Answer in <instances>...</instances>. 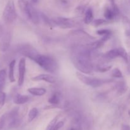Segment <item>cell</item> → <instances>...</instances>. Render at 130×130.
I'll use <instances>...</instances> for the list:
<instances>
[{"label":"cell","mask_w":130,"mask_h":130,"mask_svg":"<svg viewBox=\"0 0 130 130\" xmlns=\"http://www.w3.org/2000/svg\"><path fill=\"white\" fill-rule=\"evenodd\" d=\"M53 24L63 29H72L77 25V22L74 19L69 18L57 17L52 19Z\"/></svg>","instance_id":"cell-7"},{"label":"cell","mask_w":130,"mask_h":130,"mask_svg":"<svg viewBox=\"0 0 130 130\" xmlns=\"http://www.w3.org/2000/svg\"><path fill=\"white\" fill-rule=\"evenodd\" d=\"M128 99H130V93L129 94V95H128Z\"/></svg>","instance_id":"cell-36"},{"label":"cell","mask_w":130,"mask_h":130,"mask_svg":"<svg viewBox=\"0 0 130 130\" xmlns=\"http://www.w3.org/2000/svg\"><path fill=\"white\" fill-rule=\"evenodd\" d=\"M11 34L10 30L2 27L0 29V51L6 52L10 48Z\"/></svg>","instance_id":"cell-6"},{"label":"cell","mask_w":130,"mask_h":130,"mask_svg":"<svg viewBox=\"0 0 130 130\" xmlns=\"http://www.w3.org/2000/svg\"><path fill=\"white\" fill-rule=\"evenodd\" d=\"M2 27H3V26H2V25H1V24H0V29H1V28H2Z\"/></svg>","instance_id":"cell-35"},{"label":"cell","mask_w":130,"mask_h":130,"mask_svg":"<svg viewBox=\"0 0 130 130\" xmlns=\"http://www.w3.org/2000/svg\"><path fill=\"white\" fill-rule=\"evenodd\" d=\"M31 1L32 3H36L38 2V0H31Z\"/></svg>","instance_id":"cell-32"},{"label":"cell","mask_w":130,"mask_h":130,"mask_svg":"<svg viewBox=\"0 0 130 130\" xmlns=\"http://www.w3.org/2000/svg\"><path fill=\"white\" fill-rule=\"evenodd\" d=\"M127 71H128V73L130 74V53H128V62H127Z\"/></svg>","instance_id":"cell-29"},{"label":"cell","mask_w":130,"mask_h":130,"mask_svg":"<svg viewBox=\"0 0 130 130\" xmlns=\"http://www.w3.org/2000/svg\"><path fill=\"white\" fill-rule=\"evenodd\" d=\"M96 34L99 36H102V37H108L110 38L112 35V31L109 29H100L96 31Z\"/></svg>","instance_id":"cell-21"},{"label":"cell","mask_w":130,"mask_h":130,"mask_svg":"<svg viewBox=\"0 0 130 130\" xmlns=\"http://www.w3.org/2000/svg\"><path fill=\"white\" fill-rule=\"evenodd\" d=\"M118 57H121L124 60L126 63L128 62V53L123 48H118L112 49L106 52L104 55V58L105 60H113Z\"/></svg>","instance_id":"cell-5"},{"label":"cell","mask_w":130,"mask_h":130,"mask_svg":"<svg viewBox=\"0 0 130 130\" xmlns=\"http://www.w3.org/2000/svg\"><path fill=\"white\" fill-rule=\"evenodd\" d=\"M93 19L94 17L93 10L91 8H88L86 9V10L85 11L84 22H85V24L88 25V24H90L92 23V22L93 21Z\"/></svg>","instance_id":"cell-14"},{"label":"cell","mask_w":130,"mask_h":130,"mask_svg":"<svg viewBox=\"0 0 130 130\" xmlns=\"http://www.w3.org/2000/svg\"><path fill=\"white\" fill-rule=\"evenodd\" d=\"M125 35L126 37L127 44L128 47L130 48V23H129V28L127 29L125 31Z\"/></svg>","instance_id":"cell-27"},{"label":"cell","mask_w":130,"mask_h":130,"mask_svg":"<svg viewBox=\"0 0 130 130\" xmlns=\"http://www.w3.org/2000/svg\"><path fill=\"white\" fill-rule=\"evenodd\" d=\"M13 102L17 105H22L26 104L30 100V97L26 95L17 93L13 96Z\"/></svg>","instance_id":"cell-11"},{"label":"cell","mask_w":130,"mask_h":130,"mask_svg":"<svg viewBox=\"0 0 130 130\" xmlns=\"http://www.w3.org/2000/svg\"><path fill=\"white\" fill-rule=\"evenodd\" d=\"M112 76L116 78H122L123 73L118 68H115L112 71Z\"/></svg>","instance_id":"cell-24"},{"label":"cell","mask_w":130,"mask_h":130,"mask_svg":"<svg viewBox=\"0 0 130 130\" xmlns=\"http://www.w3.org/2000/svg\"><path fill=\"white\" fill-rule=\"evenodd\" d=\"M128 115L130 116V109H129V110H128Z\"/></svg>","instance_id":"cell-34"},{"label":"cell","mask_w":130,"mask_h":130,"mask_svg":"<svg viewBox=\"0 0 130 130\" xmlns=\"http://www.w3.org/2000/svg\"><path fill=\"white\" fill-rule=\"evenodd\" d=\"M118 15H119L117 14L114 11V10H113L112 7L110 8L107 6L104 10V17H105V19L109 20V21L111 22L112 20H114Z\"/></svg>","instance_id":"cell-12"},{"label":"cell","mask_w":130,"mask_h":130,"mask_svg":"<svg viewBox=\"0 0 130 130\" xmlns=\"http://www.w3.org/2000/svg\"><path fill=\"white\" fill-rule=\"evenodd\" d=\"M61 95L59 92H55L48 99V102L53 105H57L60 102Z\"/></svg>","instance_id":"cell-15"},{"label":"cell","mask_w":130,"mask_h":130,"mask_svg":"<svg viewBox=\"0 0 130 130\" xmlns=\"http://www.w3.org/2000/svg\"><path fill=\"white\" fill-rule=\"evenodd\" d=\"M38 114V110L37 108L34 107L30 109L28 114V121L31 122L35 119Z\"/></svg>","instance_id":"cell-19"},{"label":"cell","mask_w":130,"mask_h":130,"mask_svg":"<svg viewBox=\"0 0 130 130\" xmlns=\"http://www.w3.org/2000/svg\"><path fill=\"white\" fill-rule=\"evenodd\" d=\"M25 71H26V60L25 58H22L19 63V79L18 85L22 86L24 84L25 79Z\"/></svg>","instance_id":"cell-9"},{"label":"cell","mask_w":130,"mask_h":130,"mask_svg":"<svg viewBox=\"0 0 130 130\" xmlns=\"http://www.w3.org/2000/svg\"><path fill=\"white\" fill-rule=\"evenodd\" d=\"M18 2H19V7H20V9L24 12L27 5L28 3H29L28 1L27 0H18Z\"/></svg>","instance_id":"cell-26"},{"label":"cell","mask_w":130,"mask_h":130,"mask_svg":"<svg viewBox=\"0 0 130 130\" xmlns=\"http://www.w3.org/2000/svg\"><path fill=\"white\" fill-rule=\"evenodd\" d=\"M28 58L50 73H55L58 70V63L55 58L47 55L40 54L36 50L30 53Z\"/></svg>","instance_id":"cell-2"},{"label":"cell","mask_w":130,"mask_h":130,"mask_svg":"<svg viewBox=\"0 0 130 130\" xmlns=\"http://www.w3.org/2000/svg\"><path fill=\"white\" fill-rule=\"evenodd\" d=\"M111 22L109 21V20H107V19H98L96 20H93V21L92 22V25L95 27H99L100 25H105V24H108L109 23H110Z\"/></svg>","instance_id":"cell-20"},{"label":"cell","mask_w":130,"mask_h":130,"mask_svg":"<svg viewBox=\"0 0 130 130\" xmlns=\"http://www.w3.org/2000/svg\"><path fill=\"white\" fill-rule=\"evenodd\" d=\"M112 68L111 66H107V65H97L94 67V71L99 72H105L109 71Z\"/></svg>","instance_id":"cell-18"},{"label":"cell","mask_w":130,"mask_h":130,"mask_svg":"<svg viewBox=\"0 0 130 130\" xmlns=\"http://www.w3.org/2000/svg\"><path fill=\"white\" fill-rule=\"evenodd\" d=\"M70 130H78L77 128H71V129Z\"/></svg>","instance_id":"cell-33"},{"label":"cell","mask_w":130,"mask_h":130,"mask_svg":"<svg viewBox=\"0 0 130 130\" xmlns=\"http://www.w3.org/2000/svg\"><path fill=\"white\" fill-rule=\"evenodd\" d=\"M121 130H130V126L128 124H123Z\"/></svg>","instance_id":"cell-30"},{"label":"cell","mask_w":130,"mask_h":130,"mask_svg":"<svg viewBox=\"0 0 130 130\" xmlns=\"http://www.w3.org/2000/svg\"><path fill=\"white\" fill-rule=\"evenodd\" d=\"M59 117H60V115L56 116L55 117V118H53V119H52L50 122L49 124H48V126H47V128H46V130H52L53 129V128H54V126H55V124H57V121H58Z\"/></svg>","instance_id":"cell-23"},{"label":"cell","mask_w":130,"mask_h":130,"mask_svg":"<svg viewBox=\"0 0 130 130\" xmlns=\"http://www.w3.org/2000/svg\"><path fill=\"white\" fill-rule=\"evenodd\" d=\"M24 13L26 14L27 16L28 17L30 21L34 24H38L39 23V13L34 8V6L30 3H28L27 5L25 10L24 11Z\"/></svg>","instance_id":"cell-8"},{"label":"cell","mask_w":130,"mask_h":130,"mask_svg":"<svg viewBox=\"0 0 130 130\" xmlns=\"http://www.w3.org/2000/svg\"><path fill=\"white\" fill-rule=\"evenodd\" d=\"M64 125V123L63 121H60L58 123H57V124H55V126H54L53 129L52 130H59Z\"/></svg>","instance_id":"cell-28"},{"label":"cell","mask_w":130,"mask_h":130,"mask_svg":"<svg viewBox=\"0 0 130 130\" xmlns=\"http://www.w3.org/2000/svg\"><path fill=\"white\" fill-rule=\"evenodd\" d=\"M8 119V114H5L0 118V130H1L5 126L6 122Z\"/></svg>","instance_id":"cell-25"},{"label":"cell","mask_w":130,"mask_h":130,"mask_svg":"<svg viewBox=\"0 0 130 130\" xmlns=\"http://www.w3.org/2000/svg\"><path fill=\"white\" fill-rule=\"evenodd\" d=\"M6 72L5 69L0 70V93L2 92L6 83Z\"/></svg>","instance_id":"cell-17"},{"label":"cell","mask_w":130,"mask_h":130,"mask_svg":"<svg viewBox=\"0 0 130 130\" xmlns=\"http://www.w3.org/2000/svg\"><path fill=\"white\" fill-rule=\"evenodd\" d=\"M76 77L79 80L85 85L90 86L93 88H98L102 86L104 84L108 83L110 82V80L109 79H103L96 78V77H91V76H86L85 74L77 71L76 73Z\"/></svg>","instance_id":"cell-3"},{"label":"cell","mask_w":130,"mask_h":130,"mask_svg":"<svg viewBox=\"0 0 130 130\" xmlns=\"http://www.w3.org/2000/svg\"><path fill=\"white\" fill-rule=\"evenodd\" d=\"M32 80L33 81H45L48 83L53 84L56 82V78L50 74H39L35 77H32Z\"/></svg>","instance_id":"cell-10"},{"label":"cell","mask_w":130,"mask_h":130,"mask_svg":"<svg viewBox=\"0 0 130 130\" xmlns=\"http://www.w3.org/2000/svg\"><path fill=\"white\" fill-rule=\"evenodd\" d=\"M27 91L31 95H34V96H41L44 95V94L46 93V89L43 88H36V87H32L28 88Z\"/></svg>","instance_id":"cell-13"},{"label":"cell","mask_w":130,"mask_h":130,"mask_svg":"<svg viewBox=\"0 0 130 130\" xmlns=\"http://www.w3.org/2000/svg\"><path fill=\"white\" fill-rule=\"evenodd\" d=\"M16 63V60H13L9 64V72H8V77L11 83L15 82V75H14V70H15V66Z\"/></svg>","instance_id":"cell-16"},{"label":"cell","mask_w":130,"mask_h":130,"mask_svg":"<svg viewBox=\"0 0 130 130\" xmlns=\"http://www.w3.org/2000/svg\"><path fill=\"white\" fill-rule=\"evenodd\" d=\"M109 1L110 2V3L111 4V6L112 8H114L116 7V6H117V5H116L115 3V0H109Z\"/></svg>","instance_id":"cell-31"},{"label":"cell","mask_w":130,"mask_h":130,"mask_svg":"<svg viewBox=\"0 0 130 130\" xmlns=\"http://www.w3.org/2000/svg\"><path fill=\"white\" fill-rule=\"evenodd\" d=\"M92 51L86 44L76 45L71 50V58L74 66L85 74H91L94 71Z\"/></svg>","instance_id":"cell-1"},{"label":"cell","mask_w":130,"mask_h":130,"mask_svg":"<svg viewBox=\"0 0 130 130\" xmlns=\"http://www.w3.org/2000/svg\"><path fill=\"white\" fill-rule=\"evenodd\" d=\"M17 17V14L14 1L13 0H9L3 12V18L4 22L6 24H11L16 20Z\"/></svg>","instance_id":"cell-4"},{"label":"cell","mask_w":130,"mask_h":130,"mask_svg":"<svg viewBox=\"0 0 130 130\" xmlns=\"http://www.w3.org/2000/svg\"><path fill=\"white\" fill-rule=\"evenodd\" d=\"M117 89H118V92L119 94L124 93L127 90L126 85L124 82H120L117 86Z\"/></svg>","instance_id":"cell-22"}]
</instances>
